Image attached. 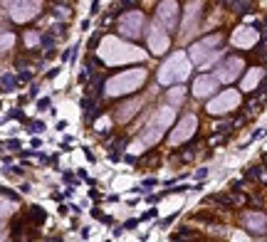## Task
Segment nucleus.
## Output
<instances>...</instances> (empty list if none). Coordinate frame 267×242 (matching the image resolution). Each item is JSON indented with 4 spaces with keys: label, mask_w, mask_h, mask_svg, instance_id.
<instances>
[{
    "label": "nucleus",
    "mask_w": 267,
    "mask_h": 242,
    "mask_svg": "<svg viewBox=\"0 0 267 242\" xmlns=\"http://www.w3.org/2000/svg\"><path fill=\"white\" fill-rule=\"evenodd\" d=\"M146 79H149V67H143V64L134 67V70H124L104 82V94L107 97H124L131 92H139Z\"/></svg>",
    "instance_id": "nucleus-1"
},
{
    "label": "nucleus",
    "mask_w": 267,
    "mask_h": 242,
    "mask_svg": "<svg viewBox=\"0 0 267 242\" xmlns=\"http://www.w3.org/2000/svg\"><path fill=\"white\" fill-rule=\"evenodd\" d=\"M97 52H99V57L104 59V64H119L121 59H131V57L141 59L143 57L136 45L121 42L119 37H104V42H101V47H99Z\"/></svg>",
    "instance_id": "nucleus-2"
},
{
    "label": "nucleus",
    "mask_w": 267,
    "mask_h": 242,
    "mask_svg": "<svg viewBox=\"0 0 267 242\" xmlns=\"http://www.w3.org/2000/svg\"><path fill=\"white\" fill-rule=\"evenodd\" d=\"M240 104H242V94H240V89H223L218 97L208 99V104H206V114L228 116V114H233L235 109H240Z\"/></svg>",
    "instance_id": "nucleus-3"
},
{
    "label": "nucleus",
    "mask_w": 267,
    "mask_h": 242,
    "mask_svg": "<svg viewBox=\"0 0 267 242\" xmlns=\"http://www.w3.org/2000/svg\"><path fill=\"white\" fill-rule=\"evenodd\" d=\"M146 13L143 10H127L116 20V32L127 40H139L141 35L146 32Z\"/></svg>",
    "instance_id": "nucleus-4"
},
{
    "label": "nucleus",
    "mask_w": 267,
    "mask_h": 242,
    "mask_svg": "<svg viewBox=\"0 0 267 242\" xmlns=\"http://www.w3.org/2000/svg\"><path fill=\"white\" fill-rule=\"evenodd\" d=\"M173 116H176V109L173 106H161L158 112L151 114V121L146 124V131H143V141L146 143H158V139L166 134V128L171 126V121H173Z\"/></svg>",
    "instance_id": "nucleus-5"
},
{
    "label": "nucleus",
    "mask_w": 267,
    "mask_h": 242,
    "mask_svg": "<svg viewBox=\"0 0 267 242\" xmlns=\"http://www.w3.org/2000/svg\"><path fill=\"white\" fill-rule=\"evenodd\" d=\"M242 72H245V59H242V55L233 52V55H228V57L215 67V74H213V77H215L218 82L230 84V82H235V79L242 77Z\"/></svg>",
    "instance_id": "nucleus-6"
},
{
    "label": "nucleus",
    "mask_w": 267,
    "mask_h": 242,
    "mask_svg": "<svg viewBox=\"0 0 267 242\" xmlns=\"http://www.w3.org/2000/svg\"><path fill=\"white\" fill-rule=\"evenodd\" d=\"M146 42L154 57H163L171 50V32H166L158 23H151V25H146Z\"/></svg>",
    "instance_id": "nucleus-7"
},
{
    "label": "nucleus",
    "mask_w": 267,
    "mask_h": 242,
    "mask_svg": "<svg viewBox=\"0 0 267 242\" xmlns=\"http://www.w3.org/2000/svg\"><path fill=\"white\" fill-rule=\"evenodd\" d=\"M188 74H191V64L186 62L183 52H176V55L161 67L158 82H178V79H186Z\"/></svg>",
    "instance_id": "nucleus-8"
},
{
    "label": "nucleus",
    "mask_w": 267,
    "mask_h": 242,
    "mask_svg": "<svg viewBox=\"0 0 267 242\" xmlns=\"http://www.w3.org/2000/svg\"><path fill=\"white\" fill-rule=\"evenodd\" d=\"M181 3H156V20L161 28L171 32V30L178 28V20H181Z\"/></svg>",
    "instance_id": "nucleus-9"
},
{
    "label": "nucleus",
    "mask_w": 267,
    "mask_h": 242,
    "mask_svg": "<svg viewBox=\"0 0 267 242\" xmlns=\"http://www.w3.org/2000/svg\"><path fill=\"white\" fill-rule=\"evenodd\" d=\"M196 134H198V116L193 114V112H186V114L181 116L176 131H171L169 134V146H178V143L193 139Z\"/></svg>",
    "instance_id": "nucleus-10"
},
{
    "label": "nucleus",
    "mask_w": 267,
    "mask_h": 242,
    "mask_svg": "<svg viewBox=\"0 0 267 242\" xmlns=\"http://www.w3.org/2000/svg\"><path fill=\"white\" fill-rule=\"evenodd\" d=\"M240 225L253 237H262L267 235V213L265 210H245V213H240Z\"/></svg>",
    "instance_id": "nucleus-11"
},
{
    "label": "nucleus",
    "mask_w": 267,
    "mask_h": 242,
    "mask_svg": "<svg viewBox=\"0 0 267 242\" xmlns=\"http://www.w3.org/2000/svg\"><path fill=\"white\" fill-rule=\"evenodd\" d=\"M218 86H220V82H218L213 74H198L196 79H193L191 94H193L196 99H213V97L218 94Z\"/></svg>",
    "instance_id": "nucleus-12"
},
{
    "label": "nucleus",
    "mask_w": 267,
    "mask_h": 242,
    "mask_svg": "<svg viewBox=\"0 0 267 242\" xmlns=\"http://www.w3.org/2000/svg\"><path fill=\"white\" fill-rule=\"evenodd\" d=\"M10 10H8V15H10V20L13 23H28V20H32L35 15L40 13V3H10L8 5Z\"/></svg>",
    "instance_id": "nucleus-13"
},
{
    "label": "nucleus",
    "mask_w": 267,
    "mask_h": 242,
    "mask_svg": "<svg viewBox=\"0 0 267 242\" xmlns=\"http://www.w3.org/2000/svg\"><path fill=\"white\" fill-rule=\"evenodd\" d=\"M262 79H265V70H262V67H250V70L242 74L240 94H242V92H245V94H255V92H257V86L262 84Z\"/></svg>",
    "instance_id": "nucleus-14"
},
{
    "label": "nucleus",
    "mask_w": 267,
    "mask_h": 242,
    "mask_svg": "<svg viewBox=\"0 0 267 242\" xmlns=\"http://www.w3.org/2000/svg\"><path fill=\"white\" fill-rule=\"evenodd\" d=\"M230 42L235 45V47H240V50H250V47L255 50V45L260 42V37H257V32L253 28H238Z\"/></svg>",
    "instance_id": "nucleus-15"
},
{
    "label": "nucleus",
    "mask_w": 267,
    "mask_h": 242,
    "mask_svg": "<svg viewBox=\"0 0 267 242\" xmlns=\"http://www.w3.org/2000/svg\"><path fill=\"white\" fill-rule=\"evenodd\" d=\"M139 106H141V99H129V101H124V104H119L116 106V112H114V116H116V121H129L131 116H136V112H139Z\"/></svg>",
    "instance_id": "nucleus-16"
},
{
    "label": "nucleus",
    "mask_w": 267,
    "mask_h": 242,
    "mask_svg": "<svg viewBox=\"0 0 267 242\" xmlns=\"http://www.w3.org/2000/svg\"><path fill=\"white\" fill-rule=\"evenodd\" d=\"M242 178L250 181V183H260V185H267V168L262 163H255V166H248L242 171Z\"/></svg>",
    "instance_id": "nucleus-17"
},
{
    "label": "nucleus",
    "mask_w": 267,
    "mask_h": 242,
    "mask_svg": "<svg viewBox=\"0 0 267 242\" xmlns=\"http://www.w3.org/2000/svg\"><path fill=\"white\" fill-rule=\"evenodd\" d=\"M220 8H228L230 13H235V15H248V13H253L255 8V3H220Z\"/></svg>",
    "instance_id": "nucleus-18"
},
{
    "label": "nucleus",
    "mask_w": 267,
    "mask_h": 242,
    "mask_svg": "<svg viewBox=\"0 0 267 242\" xmlns=\"http://www.w3.org/2000/svg\"><path fill=\"white\" fill-rule=\"evenodd\" d=\"M13 200H17L15 193H5V198H0V225L5 223V217L13 213Z\"/></svg>",
    "instance_id": "nucleus-19"
},
{
    "label": "nucleus",
    "mask_w": 267,
    "mask_h": 242,
    "mask_svg": "<svg viewBox=\"0 0 267 242\" xmlns=\"http://www.w3.org/2000/svg\"><path fill=\"white\" fill-rule=\"evenodd\" d=\"M15 45V32H0V55H8Z\"/></svg>",
    "instance_id": "nucleus-20"
},
{
    "label": "nucleus",
    "mask_w": 267,
    "mask_h": 242,
    "mask_svg": "<svg viewBox=\"0 0 267 242\" xmlns=\"http://www.w3.org/2000/svg\"><path fill=\"white\" fill-rule=\"evenodd\" d=\"M183 97H186V86H173L171 92H166V99H169L171 104H176V101H181Z\"/></svg>",
    "instance_id": "nucleus-21"
},
{
    "label": "nucleus",
    "mask_w": 267,
    "mask_h": 242,
    "mask_svg": "<svg viewBox=\"0 0 267 242\" xmlns=\"http://www.w3.org/2000/svg\"><path fill=\"white\" fill-rule=\"evenodd\" d=\"M28 215L32 217V220H35V223H37V225H43V223H45V217H47V215H45V210L40 208V205H32Z\"/></svg>",
    "instance_id": "nucleus-22"
},
{
    "label": "nucleus",
    "mask_w": 267,
    "mask_h": 242,
    "mask_svg": "<svg viewBox=\"0 0 267 242\" xmlns=\"http://www.w3.org/2000/svg\"><path fill=\"white\" fill-rule=\"evenodd\" d=\"M15 84H17V77H13V74H5V77L0 79V86H3V92H13Z\"/></svg>",
    "instance_id": "nucleus-23"
},
{
    "label": "nucleus",
    "mask_w": 267,
    "mask_h": 242,
    "mask_svg": "<svg viewBox=\"0 0 267 242\" xmlns=\"http://www.w3.org/2000/svg\"><path fill=\"white\" fill-rule=\"evenodd\" d=\"M40 40H43L40 32H35V30H28V32H25V45H28V47H37Z\"/></svg>",
    "instance_id": "nucleus-24"
},
{
    "label": "nucleus",
    "mask_w": 267,
    "mask_h": 242,
    "mask_svg": "<svg viewBox=\"0 0 267 242\" xmlns=\"http://www.w3.org/2000/svg\"><path fill=\"white\" fill-rule=\"evenodd\" d=\"M262 136H265V128H255V131H253V136H250V141H248V143L257 141V139H262Z\"/></svg>",
    "instance_id": "nucleus-25"
},
{
    "label": "nucleus",
    "mask_w": 267,
    "mask_h": 242,
    "mask_svg": "<svg viewBox=\"0 0 267 242\" xmlns=\"http://www.w3.org/2000/svg\"><path fill=\"white\" fill-rule=\"evenodd\" d=\"M30 126H32L30 131H35V134H40V131H45V124H43V121H32Z\"/></svg>",
    "instance_id": "nucleus-26"
},
{
    "label": "nucleus",
    "mask_w": 267,
    "mask_h": 242,
    "mask_svg": "<svg viewBox=\"0 0 267 242\" xmlns=\"http://www.w3.org/2000/svg\"><path fill=\"white\" fill-rule=\"evenodd\" d=\"M156 183H158L156 178H146V181H143V188H141V190H149V188H154Z\"/></svg>",
    "instance_id": "nucleus-27"
},
{
    "label": "nucleus",
    "mask_w": 267,
    "mask_h": 242,
    "mask_svg": "<svg viewBox=\"0 0 267 242\" xmlns=\"http://www.w3.org/2000/svg\"><path fill=\"white\" fill-rule=\"evenodd\" d=\"M151 217H156V208H151V210H146L141 215V220H151Z\"/></svg>",
    "instance_id": "nucleus-28"
},
{
    "label": "nucleus",
    "mask_w": 267,
    "mask_h": 242,
    "mask_svg": "<svg viewBox=\"0 0 267 242\" xmlns=\"http://www.w3.org/2000/svg\"><path fill=\"white\" fill-rule=\"evenodd\" d=\"M206 175H208V168H198V171H196V178H198V181H203Z\"/></svg>",
    "instance_id": "nucleus-29"
},
{
    "label": "nucleus",
    "mask_w": 267,
    "mask_h": 242,
    "mask_svg": "<svg viewBox=\"0 0 267 242\" xmlns=\"http://www.w3.org/2000/svg\"><path fill=\"white\" fill-rule=\"evenodd\" d=\"M47 106H50V99H40V101H37V109H40V112H45Z\"/></svg>",
    "instance_id": "nucleus-30"
},
{
    "label": "nucleus",
    "mask_w": 267,
    "mask_h": 242,
    "mask_svg": "<svg viewBox=\"0 0 267 242\" xmlns=\"http://www.w3.org/2000/svg\"><path fill=\"white\" fill-rule=\"evenodd\" d=\"M139 223H141V220H129V223H127V225H124V228H127V230H134V228H136V225H139Z\"/></svg>",
    "instance_id": "nucleus-31"
}]
</instances>
